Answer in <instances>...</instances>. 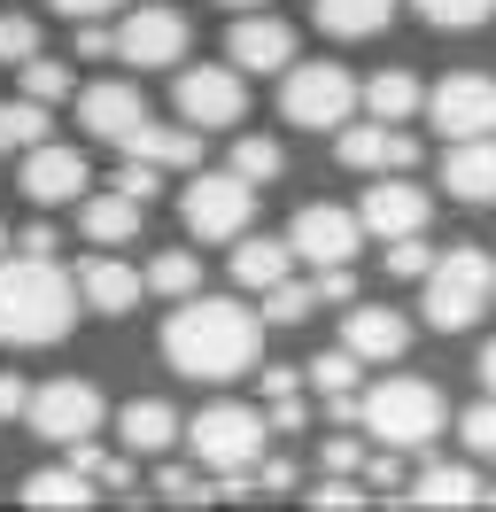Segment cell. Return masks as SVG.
I'll return each mask as SVG.
<instances>
[{
  "label": "cell",
  "mask_w": 496,
  "mask_h": 512,
  "mask_svg": "<svg viewBox=\"0 0 496 512\" xmlns=\"http://www.w3.org/2000/svg\"><path fill=\"white\" fill-rule=\"evenodd\" d=\"M264 350V319L248 311V303H225V295H179V311L163 319V365L179 373V381H233L248 373Z\"/></svg>",
  "instance_id": "cell-1"
},
{
  "label": "cell",
  "mask_w": 496,
  "mask_h": 512,
  "mask_svg": "<svg viewBox=\"0 0 496 512\" xmlns=\"http://www.w3.org/2000/svg\"><path fill=\"white\" fill-rule=\"evenodd\" d=\"M78 326V280L55 256H0V342L8 350H47Z\"/></svg>",
  "instance_id": "cell-2"
},
{
  "label": "cell",
  "mask_w": 496,
  "mask_h": 512,
  "mask_svg": "<svg viewBox=\"0 0 496 512\" xmlns=\"http://www.w3.org/2000/svg\"><path fill=\"white\" fill-rule=\"evenodd\" d=\"M442 419H450V404H442V388L419 381V373H396V381H380L357 396V427H365L372 443L388 450H419L442 435Z\"/></svg>",
  "instance_id": "cell-3"
},
{
  "label": "cell",
  "mask_w": 496,
  "mask_h": 512,
  "mask_svg": "<svg viewBox=\"0 0 496 512\" xmlns=\"http://www.w3.org/2000/svg\"><path fill=\"white\" fill-rule=\"evenodd\" d=\"M496 303V264L481 249H450L427 264V326L434 334H465L481 326V311Z\"/></svg>",
  "instance_id": "cell-4"
},
{
  "label": "cell",
  "mask_w": 496,
  "mask_h": 512,
  "mask_svg": "<svg viewBox=\"0 0 496 512\" xmlns=\"http://www.w3.org/2000/svg\"><path fill=\"white\" fill-rule=\"evenodd\" d=\"M357 109V78L341 63H287L279 70V117L295 132H341Z\"/></svg>",
  "instance_id": "cell-5"
},
{
  "label": "cell",
  "mask_w": 496,
  "mask_h": 512,
  "mask_svg": "<svg viewBox=\"0 0 496 512\" xmlns=\"http://www.w3.org/2000/svg\"><path fill=\"white\" fill-rule=\"evenodd\" d=\"M264 427L272 419L256 412V404H202V412L186 419V443H194V458L210 474H248L264 458Z\"/></svg>",
  "instance_id": "cell-6"
},
{
  "label": "cell",
  "mask_w": 496,
  "mask_h": 512,
  "mask_svg": "<svg viewBox=\"0 0 496 512\" xmlns=\"http://www.w3.org/2000/svg\"><path fill=\"white\" fill-rule=\"evenodd\" d=\"M179 225L194 241H241L256 225V179H241V171H194V187L179 194Z\"/></svg>",
  "instance_id": "cell-7"
},
{
  "label": "cell",
  "mask_w": 496,
  "mask_h": 512,
  "mask_svg": "<svg viewBox=\"0 0 496 512\" xmlns=\"http://www.w3.org/2000/svg\"><path fill=\"white\" fill-rule=\"evenodd\" d=\"M171 101H179V117L194 132H233L248 117V86H241V70H233V63H194V70H179Z\"/></svg>",
  "instance_id": "cell-8"
},
{
  "label": "cell",
  "mask_w": 496,
  "mask_h": 512,
  "mask_svg": "<svg viewBox=\"0 0 496 512\" xmlns=\"http://www.w3.org/2000/svg\"><path fill=\"white\" fill-rule=\"evenodd\" d=\"M194 47V24H186L171 0H148L117 24V63L132 70H179V55Z\"/></svg>",
  "instance_id": "cell-9"
},
{
  "label": "cell",
  "mask_w": 496,
  "mask_h": 512,
  "mask_svg": "<svg viewBox=\"0 0 496 512\" xmlns=\"http://www.w3.org/2000/svg\"><path fill=\"white\" fill-rule=\"evenodd\" d=\"M101 388L93 381H47V388H31V404H24V419H31V435H47V443H86V435H101Z\"/></svg>",
  "instance_id": "cell-10"
},
{
  "label": "cell",
  "mask_w": 496,
  "mask_h": 512,
  "mask_svg": "<svg viewBox=\"0 0 496 512\" xmlns=\"http://www.w3.org/2000/svg\"><path fill=\"white\" fill-rule=\"evenodd\" d=\"M427 117L442 140H473V132H496V78L481 70H458V78H442L427 94Z\"/></svg>",
  "instance_id": "cell-11"
},
{
  "label": "cell",
  "mask_w": 496,
  "mask_h": 512,
  "mask_svg": "<svg viewBox=\"0 0 496 512\" xmlns=\"http://www.w3.org/2000/svg\"><path fill=\"white\" fill-rule=\"evenodd\" d=\"M287 241H295V256H303L310 272H318V264H349L357 241H365V218H357V210H334V202H303L295 225H287Z\"/></svg>",
  "instance_id": "cell-12"
},
{
  "label": "cell",
  "mask_w": 496,
  "mask_h": 512,
  "mask_svg": "<svg viewBox=\"0 0 496 512\" xmlns=\"http://www.w3.org/2000/svg\"><path fill=\"white\" fill-rule=\"evenodd\" d=\"M365 233H380V241H396V233H427V218H434V194L427 187H411L403 171H380L365 187Z\"/></svg>",
  "instance_id": "cell-13"
},
{
  "label": "cell",
  "mask_w": 496,
  "mask_h": 512,
  "mask_svg": "<svg viewBox=\"0 0 496 512\" xmlns=\"http://www.w3.org/2000/svg\"><path fill=\"white\" fill-rule=\"evenodd\" d=\"M341 163L349 171H365V179H380V171H411L419 163V140L403 125H388V117H365V125H341Z\"/></svg>",
  "instance_id": "cell-14"
},
{
  "label": "cell",
  "mask_w": 496,
  "mask_h": 512,
  "mask_svg": "<svg viewBox=\"0 0 496 512\" xmlns=\"http://www.w3.org/2000/svg\"><path fill=\"white\" fill-rule=\"evenodd\" d=\"M86 156L78 148H62V140H31L24 148V194L39 202V210H55V202H78L86 194Z\"/></svg>",
  "instance_id": "cell-15"
},
{
  "label": "cell",
  "mask_w": 496,
  "mask_h": 512,
  "mask_svg": "<svg viewBox=\"0 0 496 512\" xmlns=\"http://www.w3.org/2000/svg\"><path fill=\"white\" fill-rule=\"evenodd\" d=\"M341 350H357V365H396L411 350V319L396 303H357L349 326H341Z\"/></svg>",
  "instance_id": "cell-16"
},
{
  "label": "cell",
  "mask_w": 496,
  "mask_h": 512,
  "mask_svg": "<svg viewBox=\"0 0 496 512\" xmlns=\"http://www.w3.org/2000/svg\"><path fill=\"white\" fill-rule=\"evenodd\" d=\"M140 117H148V101H140V86H124V78H101V86L78 94V125L93 140H109V148H124L140 132Z\"/></svg>",
  "instance_id": "cell-17"
},
{
  "label": "cell",
  "mask_w": 496,
  "mask_h": 512,
  "mask_svg": "<svg viewBox=\"0 0 496 512\" xmlns=\"http://www.w3.org/2000/svg\"><path fill=\"white\" fill-rule=\"evenodd\" d=\"M225 55H233V70H256V78H272V70L295 63V32H287L279 16H256V8H241V24L225 32Z\"/></svg>",
  "instance_id": "cell-18"
},
{
  "label": "cell",
  "mask_w": 496,
  "mask_h": 512,
  "mask_svg": "<svg viewBox=\"0 0 496 512\" xmlns=\"http://www.w3.org/2000/svg\"><path fill=\"white\" fill-rule=\"evenodd\" d=\"M140 295H148V280H140L124 256L101 249V256H86V264H78V303H86V311H101V319H124Z\"/></svg>",
  "instance_id": "cell-19"
},
{
  "label": "cell",
  "mask_w": 496,
  "mask_h": 512,
  "mask_svg": "<svg viewBox=\"0 0 496 512\" xmlns=\"http://www.w3.org/2000/svg\"><path fill=\"white\" fill-rule=\"evenodd\" d=\"M442 187L450 202H496V132H473V140H450V156H442Z\"/></svg>",
  "instance_id": "cell-20"
},
{
  "label": "cell",
  "mask_w": 496,
  "mask_h": 512,
  "mask_svg": "<svg viewBox=\"0 0 496 512\" xmlns=\"http://www.w3.org/2000/svg\"><path fill=\"white\" fill-rule=\"evenodd\" d=\"M186 435V419L163 404V396H140V404H124L117 412V443H124V458H163V450Z\"/></svg>",
  "instance_id": "cell-21"
},
{
  "label": "cell",
  "mask_w": 496,
  "mask_h": 512,
  "mask_svg": "<svg viewBox=\"0 0 496 512\" xmlns=\"http://www.w3.org/2000/svg\"><path fill=\"white\" fill-rule=\"evenodd\" d=\"M310 24L326 39H380L396 24V0H310Z\"/></svg>",
  "instance_id": "cell-22"
},
{
  "label": "cell",
  "mask_w": 496,
  "mask_h": 512,
  "mask_svg": "<svg viewBox=\"0 0 496 512\" xmlns=\"http://www.w3.org/2000/svg\"><path fill=\"white\" fill-rule=\"evenodd\" d=\"M287 272H295V241H272V233H256V241H233V280H241V288H279V280H287Z\"/></svg>",
  "instance_id": "cell-23"
},
{
  "label": "cell",
  "mask_w": 496,
  "mask_h": 512,
  "mask_svg": "<svg viewBox=\"0 0 496 512\" xmlns=\"http://www.w3.org/2000/svg\"><path fill=\"white\" fill-rule=\"evenodd\" d=\"M124 156L155 163V171H186V163L202 156V140H194V125H155V117H140V132L124 140Z\"/></svg>",
  "instance_id": "cell-24"
},
{
  "label": "cell",
  "mask_w": 496,
  "mask_h": 512,
  "mask_svg": "<svg viewBox=\"0 0 496 512\" xmlns=\"http://www.w3.org/2000/svg\"><path fill=\"white\" fill-rule=\"evenodd\" d=\"M140 210H148V202H132V194H93L86 210H78V233H86L93 249H117V241H140Z\"/></svg>",
  "instance_id": "cell-25"
},
{
  "label": "cell",
  "mask_w": 496,
  "mask_h": 512,
  "mask_svg": "<svg viewBox=\"0 0 496 512\" xmlns=\"http://www.w3.org/2000/svg\"><path fill=\"white\" fill-rule=\"evenodd\" d=\"M403 505H489V489H481V474H473V466H427V474L411 481V489H403Z\"/></svg>",
  "instance_id": "cell-26"
},
{
  "label": "cell",
  "mask_w": 496,
  "mask_h": 512,
  "mask_svg": "<svg viewBox=\"0 0 496 512\" xmlns=\"http://www.w3.org/2000/svg\"><path fill=\"white\" fill-rule=\"evenodd\" d=\"M31 512H62V505H93L101 489H93L78 466H39V474H24V489H16Z\"/></svg>",
  "instance_id": "cell-27"
},
{
  "label": "cell",
  "mask_w": 496,
  "mask_h": 512,
  "mask_svg": "<svg viewBox=\"0 0 496 512\" xmlns=\"http://www.w3.org/2000/svg\"><path fill=\"white\" fill-rule=\"evenodd\" d=\"M357 101H365L372 117L403 125V117H419V109H427V86H419L411 70H380V78H365V86H357Z\"/></svg>",
  "instance_id": "cell-28"
},
{
  "label": "cell",
  "mask_w": 496,
  "mask_h": 512,
  "mask_svg": "<svg viewBox=\"0 0 496 512\" xmlns=\"http://www.w3.org/2000/svg\"><path fill=\"white\" fill-rule=\"evenodd\" d=\"M303 373H310V388L334 404V419H357V350H326V357H310Z\"/></svg>",
  "instance_id": "cell-29"
},
{
  "label": "cell",
  "mask_w": 496,
  "mask_h": 512,
  "mask_svg": "<svg viewBox=\"0 0 496 512\" xmlns=\"http://www.w3.org/2000/svg\"><path fill=\"white\" fill-rule=\"evenodd\" d=\"M140 280H148V295H171V303H179V295L202 288V256H194V249H163Z\"/></svg>",
  "instance_id": "cell-30"
},
{
  "label": "cell",
  "mask_w": 496,
  "mask_h": 512,
  "mask_svg": "<svg viewBox=\"0 0 496 512\" xmlns=\"http://www.w3.org/2000/svg\"><path fill=\"white\" fill-rule=\"evenodd\" d=\"M310 311H318V280H279V288H264V326H303Z\"/></svg>",
  "instance_id": "cell-31"
},
{
  "label": "cell",
  "mask_w": 496,
  "mask_h": 512,
  "mask_svg": "<svg viewBox=\"0 0 496 512\" xmlns=\"http://www.w3.org/2000/svg\"><path fill=\"white\" fill-rule=\"evenodd\" d=\"M31 140H47V101H0V156L8 148H31Z\"/></svg>",
  "instance_id": "cell-32"
},
{
  "label": "cell",
  "mask_w": 496,
  "mask_h": 512,
  "mask_svg": "<svg viewBox=\"0 0 496 512\" xmlns=\"http://www.w3.org/2000/svg\"><path fill=\"white\" fill-rule=\"evenodd\" d=\"M419 16H427L434 32H473V24H489L496 0H411Z\"/></svg>",
  "instance_id": "cell-33"
},
{
  "label": "cell",
  "mask_w": 496,
  "mask_h": 512,
  "mask_svg": "<svg viewBox=\"0 0 496 512\" xmlns=\"http://www.w3.org/2000/svg\"><path fill=\"white\" fill-rule=\"evenodd\" d=\"M24 94L31 101H47V109H55V101H70V63H55V55H24Z\"/></svg>",
  "instance_id": "cell-34"
},
{
  "label": "cell",
  "mask_w": 496,
  "mask_h": 512,
  "mask_svg": "<svg viewBox=\"0 0 496 512\" xmlns=\"http://www.w3.org/2000/svg\"><path fill=\"white\" fill-rule=\"evenodd\" d=\"M233 171L264 187V179H279V171H287V148H279V140H264V132H248L241 148H233Z\"/></svg>",
  "instance_id": "cell-35"
},
{
  "label": "cell",
  "mask_w": 496,
  "mask_h": 512,
  "mask_svg": "<svg viewBox=\"0 0 496 512\" xmlns=\"http://www.w3.org/2000/svg\"><path fill=\"white\" fill-rule=\"evenodd\" d=\"M24 55H39V24H31L24 8H8L0 16V70H16Z\"/></svg>",
  "instance_id": "cell-36"
},
{
  "label": "cell",
  "mask_w": 496,
  "mask_h": 512,
  "mask_svg": "<svg viewBox=\"0 0 496 512\" xmlns=\"http://www.w3.org/2000/svg\"><path fill=\"white\" fill-rule=\"evenodd\" d=\"M155 505H171V512H186V505H210V489L186 474V466H163L155 474Z\"/></svg>",
  "instance_id": "cell-37"
},
{
  "label": "cell",
  "mask_w": 496,
  "mask_h": 512,
  "mask_svg": "<svg viewBox=\"0 0 496 512\" xmlns=\"http://www.w3.org/2000/svg\"><path fill=\"white\" fill-rule=\"evenodd\" d=\"M427 264H434V249L419 233H396V241H388V272H396V280H427Z\"/></svg>",
  "instance_id": "cell-38"
},
{
  "label": "cell",
  "mask_w": 496,
  "mask_h": 512,
  "mask_svg": "<svg viewBox=\"0 0 496 512\" xmlns=\"http://www.w3.org/2000/svg\"><path fill=\"white\" fill-rule=\"evenodd\" d=\"M458 435H465L473 458H496V396H489V404H473V412L458 419Z\"/></svg>",
  "instance_id": "cell-39"
},
{
  "label": "cell",
  "mask_w": 496,
  "mask_h": 512,
  "mask_svg": "<svg viewBox=\"0 0 496 512\" xmlns=\"http://www.w3.org/2000/svg\"><path fill=\"white\" fill-rule=\"evenodd\" d=\"M117 194H132V202H155V194H163V171H155V163H140V156H124Z\"/></svg>",
  "instance_id": "cell-40"
},
{
  "label": "cell",
  "mask_w": 496,
  "mask_h": 512,
  "mask_svg": "<svg viewBox=\"0 0 496 512\" xmlns=\"http://www.w3.org/2000/svg\"><path fill=\"white\" fill-rule=\"evenodd\" d=\"M310 505H326V512H357V505H365V489H357L349 474H326L318 489H310Z\"/></svg>",
  "instance_id": "cell-41"
},
{
  "label": "cell",
  "mask_w": 496,
  "mask_h": 512,
  "mask_svg": "<svg viewBox=\"0 0 496 512\" xmlns=\"http://www.w3.org/2000/svg\"><path fill=\"white\" fill-rule=\"evenodd\" d=\"M303 388H310V373H295V365H272V373H264V396H272V404L303 396Z\"/></svg>",
  "instance_id": "cell-42"
},
{
  "label": "cell",
  "mask_w": 496,
  "mask_h": 512,
  "mask_svg": "<svg viewBox=\"0 0 496 512\" xmlns=\"http://www.w3.org/2000/svg\"><path fill=\"white\" fill-rule=\"evenodd\" d=\"M78 55L109 63V55H117V32H101V16H93V24H78Z\"/></svg>",
  "instance_id": "cell-43"
},
{
  "label": "cell",
  "mask_w": 496,
  "mask_h": 512,
  "mask_svg": "<svg viewBox=\"0 0 496 512\" xmlns=\"http://www.w3.org/2000/svg\"><path fill=\"white\" fill-rule=\"evenodd\" d=\"M357 458H365L357 435H334V443H326V474H357Z\"/></svg>",
  "instance_id": "cell-44"
},
{
  "label": "cell",
  "mask_w": 496,
  "mask_h": 512,
  "mask_svg": "<svg viewBox=\"0 0 496 512\" xmlns=\"http://www.w3.org/2000/svg\"><path fill=\"white\" fill-rule=\"evenodd\" d=\"M109 8H124V0H55V16H70V24H93V16H109Z\"/></svg>",
  "instance_id": "cell-45"
},
{
  "label": "cell",
  "mask_w": 496,
  "mask_h": 512,
  "mask_svg": "<svg viewBox=\"0 0 496 512\" xmlns=\"http://www.w3.org/2000/svg\"><path fill=\"white\" fill-rule=\"evenodd\" d=\"M24 404H31V388L16 373H0V419H24Z\"/></svg>",
  "instance_id": "cell-46"
},
{
  "label": "cell",
  "mask_w": 496,
  "mask_h": 512,
  "mask_svg": "<svg viewBox=\"0 0 496 512\" xmlns=\"http://www.w3.org/2000/svg\"><path fill=\"white\" fill-rule=\"evenodd\" d=\"M16 249H24V256H55V225H24Z\"/></svg>",
  "instance_id": "cell-47"
},
{
  "label": "cell",
  "mask_w": 496,
  "mask_h": 512,
  "mask_svg": "<svg viewBox=\"0 0 496 512\" xmlns=\"http://www.w3.org/2000/svg\"><path fill=\"white\" fill-rule=\"evenodd\" d=\"M295 489V466H264V497H287Z\"/></svg>",
  "instance_id": "cell-48"
},
{
  "label": "cell",
  "mask_w": 496,
  "mask_h": 512,
  "mask_svg": "<svg viewBox=\"0 0 496 512\" xmlns=\"http://www.w3.org/2000/svg\"><path fill=\"white\" fill-rule=\"evenodd\" d=\"M473 373H481V388H489V396H496V342H489V350H481V357H473Z\"/></svg>",
  "instance_id": "cell-49"
},
{
  "label": "cell",
  "mask_w": 496,
  "mask_h": 512,
  "mask_svg": "<svg viewBox=\"0 0 496 512\" xmlns=\"http://www.w3.org/2000/svg\"><path fill=\"white\" fill-rule=\"evenodd\" d=\"M217 8H264V0H217Z\"/></svg>",
  "instance_id": "cell-50"
},
{
  "label": "cell",
  "mask_w": 496,
  "mask_h": 512,
  "mask_svg": "<svg viewBox=\"0 0 496 512\" xmlns=\"http://www.w3.org/2000/svg\"><path fill=\"white\" fill-rule=\"evenodd\" d=\"M8 241H16V233H8V225H0V256H8Z\"/></svg>",
  "instance_id": "cell-51"
}]
</instances>
